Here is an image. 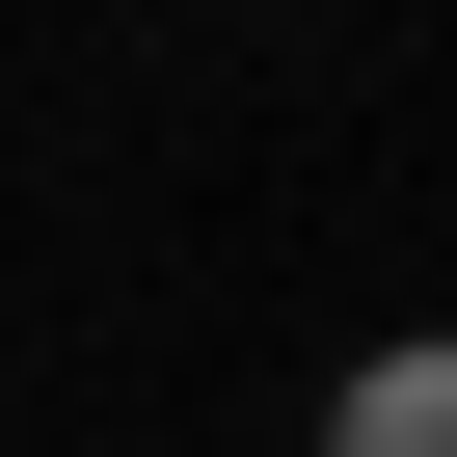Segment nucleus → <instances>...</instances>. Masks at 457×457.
I'll return each instance as SVG.
<instances>
[{"instance_id":"obj_1","label":"nucleus","mask_w":457,"mask_h":457,"mask_svg":"<svg viewBox=\"0 0 457 457\" xmlns=\"http://www.w3.org/2000/svg\"><path fill=\"white\" fill-rule=\"evenodd\" d=\"M323 457H457V323L350 350V377H323Z\"/></svg>"}]
</instances>
